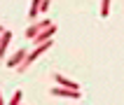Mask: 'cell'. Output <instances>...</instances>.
Listing matches in <instances>:
<instances>
[{
  "label": "cell",
  "instance_id": "3957f363",
  "mask_svg": "<svg viewBox=\"0 0 124 105\" xmlns=\"http://www.w3.org/2000/svg\"><path fill=\"white\" fill-rule=\"evenodd\" d=\"M54 33H56V26L52 23V26H49V28H45L40 35H35V37H33V40H35V47H38V44H45V42H49Z\"/></svg>",
  "mask_w": 124,
  "mask_h": 105
},
{
  "label": "cell",
  "instance_id": "30bf717a",
  "mask_svg": "<svg viewBox=\"0 0 124 105\" xmlns=\"http://www.w3.org/2000/svg\"><path fill=\"white\" fill-rule=\"evenodd\" d=\"M49 9V0H42V5H40V12H47Z\"/></svg>",
  "mask_w": 124,
  "mask_h": 105
},
{
  "label": "cell",
  "instance_id": "9c48e42d",
  "mask_svg": "<svg viewBox=\"0 0 124 105\" xmlns=\"http://www.w3.org/2000/svg\"><path fill=\"white\" fill-rule=\"evenodd\" d=\"M110 14V0H103V5H101V16H108Z\"/></svg>",
  "mask_w": 124,
  "mask_h": 105
},
{
  "label": "cell",
  "instance_id": "6da1fadb",
  "mask_svg": "<svg viewBox=\"0 0 124 105\" xmlns=\"http://www.w3.org/2000/svg\"><path fill=\"white\" fill-rule=\"evenodd\" d=\"M54 82L61 84V89H70V91H80V84L73 82V79H68L66 75H61V72H54Z\"/></svg>",
  "mask_w": 124,
  "mask_h": 105
},
{
  "label": "cell",
  "instance_id": "7c38bea8",
  "mask_svg": "<svg viewBox=\"0 0 124 105\" xmlns=\"http://www.w3.org/2000/svg\"><path fill=\"white\" fill-rule=\"evenodd\" d=\"M2 33H5V28H2V26H0V35H2Z\"/></svg>",
  "mask_w": 124,
  "mask_h": 105
},
{
  "label": "cell",
  "instance_id": "5b68a950",
  "mask_svg": "<svg viewBox=\"0 0 124 105\" xmlns=\"http://www.w3.org/2000/svg\"><path fill=\"white\" fill-rule=\"evenodd\" d=\"M49 93H52V96H59V98H73V100H77V98H80V91H70V89H52L49 91Z\"/></svg>",
  "mask_w": 124,
  "mask_h": 105
},
{
  "label": "cell",
  "instance_id": "ba28073f",
  "mask_svg": "<svg viewBox=\"0 0 124 105\" xmlns=\"http://www.w3.org/2000/svg\"><path fill=\"white\" fill-rule=\"evenodd\" d=\"M21 98H23V91L16 89V91H14V96H12V100H9V105H21Z\"/></svg>",
  "mask_w": 124,
  "mask_h": 105
},
{
  "label": "cell",
  "instance_id": "52a82bcc",
  "mask_svg": "<svg viewBox=\"0 0 124 105\" xmlns=\"http://www.w3.org/2000/svg\"><path fill=\"white\" fill-rule=\"evenodd\" d=\"M40 5H42V0H33V2H31V9H28V16H31V19H35V16H38Z\"/></svg>",
  "mask_w": 124,
  "mask_h": 105
},
{
  "label": "cell",
  "instance_id": "8992f818",
  "mask_svg": "<svg viewBox=\"0 0 124 105\" xmlns=\"http://www.w3.org/2000/svg\"><path fill=\"white\" fill-rule=\"evenodd\" d=\"M9 40H12V33H9V30H5V33H2V37H0V58H5V51H7Z\"/></svg>",
  "mask_w": 124,
  "mask_h": 105
},
{
  "label": "cell",
  "instance_id": "8fae6325",
  "mask_svg": "<svg viewBox=\"0 0 124 105\" xmlns=\"http://www.w3.org/2000/svg\"><path fill=\"white\" fill-rule=\"evenodd\" d=\"M0 105H5V100H2V93H0Z\"/></svg>",
  "mask_w": 124,
  "mask_h": 105
},
{
  "label": "cell",
  "instance_id": "277c9868",
  "mask_svg": "<svg viewBox=\"0 0 124 105\" xmlns=\"http://www.w3.org/2000/svg\"><path fill=\"white\" fill-rule=\"evenodd\" d=\"M52 26V21H40V23H33V26H28V30H26V37H35V35H40L45 28H49Z\"/></svg>",
  "mask_w": 124,
  "mask_h": 105
},
{
  "label": "cell",
  "instance_id": "7a4b0ae2",
  "mask_svg": "<svg viewBox=\"0 0 124 105\" xmlns=\"http://www.w3.org/2000/svg\"><path fill=\"white\" fill-rule=\"evenodd\" d=\"M26 56H28V51H26V49H19V51H16L14 56H9V58H7V68H19L21 63L26 61Z\"/></svg>",
  "mask_w": 124,
  "mask_h": 105
}]
</instances>
